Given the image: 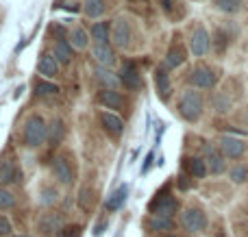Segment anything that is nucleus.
Segmentation results:
<instances>
[{
  "label": "nucleus",
  "instance_id": "1",
  "mask_svg": "<svg viewBox=\"0 0 248 237\" xmlns=\"http://www.w3.org/2000/svg\"><path fill=\"white\" fill-rule=\"evenodd\" d=\"M48 137V126L39 116H31L24 124V144L31 148H37L46 142Z\"/></svg>",
  "mask_w": 248,
  "mask_h": 237
},
{
  "label": "nucleus",
  "instance_id": "2",
  "mask_svg": "<svg viewBox=\"0 0 248 237\" xmlns=\"http://www.w3.org/2000/svg\"><path fill=\"white\" fill-rule=\"evenodd\" d=\"M179 113L187 122H196L202 113V98L196 91H185L179 100Z\"/></svg>",
  "mask_w": 248,
  "mask_h": 237
},
{
  "label": "nucleus",
  "instance_id": "3",
  "mask_svg": "<svg viewBox=\"0 0 248 237\" xmlns=\"http://www.w3.org/2000/svg\"><path fill=\"white\" fill-rule=\"evenodd\" d=\"M181 224L187 233H202L207 226V218L201 209H185L181 216Z\"/></svg>",
  "mask_w": 248,
  "mask_h": 237
},
{
  "label": "nucleus",
  "instance_id": "4",
  "mask_svg": "<svg viewBox=\"0 0 248 237\" xmlns=\"http://www.w3.org/2000/svg\"><path fill=\"white\" fill-rule=\"evenodd\" d=\"M176 209H179V203H176V198L170 194L159 196V198L150 205L153 216H159V218H172L176 213Z\"/></svg>",
  "mask_w": 248,
  "mask_h": 237
},
{
  "label": "nucleus",
  "instance_id": "5",
  "mask_svg": "<svg viewBox=\"0 0 248 237\" xmlns=\"http://www.w3.org/2000/svg\"><path fill=\"white\" fill-rule=\"evenodd\" d=\"M216 81H218L216 72L211 68H205V65L192 70V74H189V83H192L194 87H201V89H211V87L216 85Z\"/></svg>",
  "mask_w": 248,
  "mask_h": 237
},
{
  "label": "nucleus",
  "instance_id": "6",
  "mask_svg": "<svg viewBox=\"0 0 248 237\" xmlns=\"http://www.w3.org/2000/svg\"><path fill=\"white\" fill-rule=\"evenodd\" d=\"M120 81H122V85L126 87V89H131V91L141 89V85H144V81H141V74L137 72V68L133 63H124L122 65Z\"/></svg>",
  "mask_w": 248,
  "mask_h": 237
},
{
  "label": "nucleus",
  "instance_id": "7",
  "mask_svg": "<svg viewBox=\"0 0 248 237\" xmlns=\"http://www.w3.org/2000/svg\"><path fill=\"white\" fill-rule=\"evenodd\" d=\"M205 165H207V172H211V174L224 172V155L216 146H207L205 148Z\"/></svg>",
  "mask_w": 248,
  "mask_h": 237
},
{
  "label": "nucleus",
  "instance_id": "8",
  "mask_svg": "<svg viewBox=\"0 0 248 237\" xmlns=\"http://www.w3.org/2000/svg\"><path fill=\"white\" fill-rule=\"evenodd\" d=\"M189 48H192L194 57H202L209 50V35H207V30L202 29V26H198L192 33V37H189Z\"/></svg>",
  "mask_w": 248,
  "mask_h": 237
},
{
  "label": "nucleus",
  "instance_id": "9",
  "mask_svg": "<svg viewBox=\"0 0 248 237\" xmlns=\"http://www.w3.org/2000/svg\"><path fill=\"white\" fill-rule=\"evenodd\" d=\"M220 152H222L224 157H229V159H237V157H242V152H244V142L237 137L224 135V137L220 139Z\"/></svg>",
  "mask_w": 248,
  "mask_h": 237
},
{
  "label": "nucleus",
  "instance_id": "10",
  "mask_svg": "<svg viewBox=\"0 0 248 237\" xmlns=\"http://www.w3.org/2000/svg\"><path fill=\"white\" fill-rule=\"evenodd\" d=\"M52 174H55V178L59 183H63V185H70V183L74 181L72 168H70L68 159H63V157H59V159L52 163Z\"/></svg>",
  "mask_w": 248,
  "mask_h": 237
},
{
  "label": "nucleus",
  "instance_id": "11",
  "mask_svg": "<svg viewBox=\"0 0 248 237\" xmlns=\"http://www.w3.org/2000/svg\"><path fill=\"white\" fill-rule=\"evenodd\" d=\"M113 44H116L118 48H126L128 42H131V26H128L126 20H116V24H113Z\"/></svg>",
  "mask_w": 248,
  "mask_h": 237
},
{
  "label": "nucleus",
  "instance_id": "12",
  "mask_svg": "<svg viewBox=\"0 0 248 237\" xmlns=\"http://www.w3.org/2000/svg\"><path fill=\"white\" fill-rule=\"evenodd\" d=\"M100 120H103L105 129H107L111 135H116V137H118V135H122L124 122H122L120 116H116V113H111V111H103V113H100Z\"/></svg>",
  "mask_w": 248,
  "mask_h": 237
},
{
  "label": "nucleus",
  "instance_id": "13",
  "mask_svg": "<svg viewBox=\"0 0 248 237\" xmlns=\"http://www.w3.org/2000/svg\"><path fill=\"white\" fill-rule=\"evenodd\" d=\"M17 168L11 159H0V187L2 185H9V183L17 181Z\"/></svg>",
  "mask_w": 248,
  "mask_h": 237
},
{
  "label": "nucleus",
  "instance_id": "14",
  "mask_svg": "<svg viewBox=\"0 0 248 237\" xmlns=\"http://www.w3.org/2000/svg\"><path fill=\"white\" fill-rule=\"evenodd\" d=\"M37 70H39V74L42 76H46V78H52L55 74H59V63H57V59L52 55H42V59H39V63H37Z\"/></svg>",
  "mask_w": 248,
  "mask_h": 237
},
{
  "label": "nucleus",
  "instance_id": "15",
  "mask_svg": "<svg viewBox=\"0 0 248 237\" xmlns=\"http://www.w3.org/2000/svg\"><path fill=\"white\" fill-rule=\"evenodd\" d=\"M155 85H157V94L161 96V100L170 98L172 83H170V76H168L166 70H157V74H155Z\"/></svg>",
  "mask_w": 248,
  "mask_h": 237
},
{
  "label": "nucleus",
  "instance_id": "16",
  "mask_svg": "<svg viewBox=\"0 0 248 237\" xmlns=\"http://www.w3.org/2000/svg\"><path fill=\"white\" fill-rule=\"evenodd\" d=\"M98 100H100V103H103L107 109H122V107H124V98H122L120 94H118L116 89H105V91H100Z\"/></svg>",
  "mask_w": 248,
  "mask_h": 237
},
{
  "label": "nucleus",
  "instance_id": "17",
  "mask_svg": "<svg viewBox=\"0 0 248 237\" xmlns=\"http://www.w3.org/2000/svg\"><path fill=\"white\" fill-rule=\"evenodd\" d=\"M126 196H128V185L118 187V190L113 192V194L107 198V203H105V207H107L109 211H116V209H120L122 205H124V200H126Z\"/></svg>",
  "mask_w": 248,
  "mask_h": 237
},
{
  "label": "nucleus",
  "instance_id": "18",
  "mask_svg": "<svg viewBox=\"0 0 248 237\" xmlns=\"http://www.w3.org/2000/svg\"><path fill=\"white\" fill-rule=\"evenodd\" d=\"M57 59V63H70L72 61V46H70L65 39H59V42L55 44V55H52Z\"/></svg>",
  "mask_w": 248,
  "mask_h": 237
},
{
  "label": "nucleus",
  "instance_id": "19",
  "mask_svg": "<svg viewBox=\"0 0 248 237\" xmlns=\"http://www.w3.org/2000/svg\"><path fill=\"white\" fill-rule=\"evenodd\" d=\"M94 57L103 68H109V65L116 63V55L109 46H94Z\"/></svg>",
  "mask_w": 248,
  "mask_h": 237
},
{
  "label": "nucleus",
  "instance_id": "20",
  "mask_svg": "<svg viewBox=\"0 0 248 237\" xmlns=\"http://www.w3.org/2000/svg\"><path fill=\"white\" fill-rule=\"evenodd\" d=\"M92 37H94L96 46H107L109 44V26L107 22H96L92 26Z\"/></svg>",
  "mask_w": 248,
  "mask_h": 237
},
{
  "label": "nucleus",
  "instance_id": "21",
  "mask_svg": "<svg viewBox=\"0 0 248 237\" xmlns=\"http://www.w3.org/2000/svg\"><path fill=\"white\" fill-rule=\"evenodd\" d=\"M183 61H185V50L181 46H174V48H170V52L166 55V68H170V70H174V68H179V65H183Z\"/></svg>",
  "mask_w": 248,
  "mask_h": 237
},
{
  "label": "nucleus",
  "instance_id": "22",
  "mask_svg": "<svg viewBox=\"0 0 248 237\" xmlns=\"http://www.w3.org/2000/svg\"><path fill=\"white\" fill-rule=\"evenodd\" d=\"M187 170L194 178H205L207 177V165H205V159H198V157H192L187 159Z\"/></svg>",
  "mask_w": 248,
  "mask_h": 237
},
{
  "label": "nucleus",
  "instance_id": "23",
  "mask_svg": "<svg viewBox=\"0 0 248 237\" xmlns=\"http://www.w3.org/2000/svg\"><path fill=\"white\" fill-rule=\"evenodd\" d=\"M61 222L57 216H44L42 220H39V231H42V235H50L55 233V231H59Z\"/></svg>",
  "mask_w": 248,
  "mask_h": 237
},
{
  "label": "nucleus",
  "instance_id": "24",
  "mask_svg": "<svg viewBox=\"0 0 248 237\" xmlns=\"http://www.w3.org/2000/svg\"><path fill=\"white\" fill-rule=\"evenodd\" d=\"M70 39H72V46L78 48V50H85L87 44H90V35H87L85 29H74L70 33Z\"/></svg>",
  "mask_w": 248,
  "mask_h": 237
},
{
  "label": "nucleus",
  "instance_id": "25",
  "mask_svg": "<svg viewBox=\"0 0 248 237\" xmlns=\"http://www.w3.org/2000/svg\"><path fill=\"white\" fill-rule=\"evenodd\" d=\"M96 78H98V81L103 83L107 89H116V87H118V78L113 76V72H109L107 68H98V70H96Z\"/></svg>",
  "mask_w": 248,
  "mask_h": 237
},
{
  "label": "nucleus",
  "instance_id": "26",
  "mask_svg": "<svg viewBox=\"0 0 248 237\" xmlns=\"http://www.w3.org/2000/svg\"><path fill=\"white\" fill-rule=\"evenodd\" d=\"M148 226H150V231H172L174 222H172V218H159V216H153V218L148 220Z\"/></svg>",
  "mask_w": 248,
  "mask_h": 237
},
{
  "label": "nucleus",
  "instance_id": "27",
  "mask_svg": "<svg viewBox=\"0 0 248 237\" xmlns=\"http://www.w3.org/2000/svg\"><path fill=\"white\" fill-rule=\"evenodd\" d=\"M87 17H100L105 13V0H85Z\"/></svg>",
  "mask_w": 248,
  "mask_h": 237
},
{
  "label": "nucleus",
  "instance_id": "28",
  "mask_svg": "<svg viewBox=\"0 0 248 237\" xmlns=\"http://www.w3.org/2000/svg\"><path fill=\"white\" fill-rule=\"evenodd\" d=\"M242 4H244V0H216V7H218L220 11H224V13L240 11Z\"/></svg>",
  "mask_w": 248,
  "mask_h": 237
},
{
  "label": "nucleus",
  "instance_id": "29",
  "mask_svg": "<svg viewBox=\"0 0 248 237\" xmlns=\"http://www.w3.org/2000/svg\"><path fill=\"white\" fill-rule=\"evenodd\" d=\"M59 87L55 83H48V81H37L35 83V94L37 96H50V94H57Z\"/></svg>",
  "mask_w": 248,
  "mask_h": 237
},
{
  "label": "nucleus",
  "instance_id": "30",
  "mask_svg": "<svg viewBox=\"0 0 248 237\" xmlns=\"http://www.w3.org/2000/svg\"><path fill=\"white\" fill-rule=\"evenodd\" d=\"M52 129H50V133H48V137H50V142L52 144H59L61 142V137H63V133H65V129H63V122L61 120H52Z\"/></svg>",
  "mask_w": 248,
  "mask_h": 237
},
{
  "label": "nucleus",
  "instance_id": "31",
  "mask_svg": "<svg viewBox=\"0 0 248 237\" xmlns=\"http://www.w3.org/2000/svg\"><path fill=\"white\" fill-rule=\"evenodd\" d=\"M13 205H16V196H13L9 190L0 187V211H7V209H11Z\"/></svg>",
  "mask_w": 248,
  "mask_h": 237
},
{
  "label": "nucleus",
  "instance_id": "32",
  "mask_svg": "<svg viewBox=\"0 0 248 237\" xmlns=\"http://www.w3.org/2000/svg\"><path fill=\"white\" fill-rule=\"evenodd\" d=\"M229 177H231L233 183H246L248 181V168H246V165H237V168L231 170V174H229Z\"/></svg>",
  "mask_w": 248,
  "mask_h": 237
},
{
  "label": "nucleus",
  "instance_id": "33",
  "mask_svg": "<svg viewBox=\"0 0 248 237\" xmlns=\"http://www.w3.org/2000/svg\"><path fill=\"white\" fill-rule=\"evenodd\" d=\"M214 107H216V111H229V107H231V100H229V96H224V94H216L214 96Z\"/></svg>",
  "mask_w": 248,
  "mask_h": 237
},
{
  "label": "nucleus",
  "instance_id": "34",
  "mask_svg": "<svg viewBox=\"0 0 248 237\" xmlns=\"http://www.w3.org/2000/svg\"><path fill=\"white\" fill-rule=\"evenodd\" d=\"M55 237H81V226L78 224H72V226H61L57 231Z\"/></svg>",
  "mask_w": 248,
  "mask_h": 237
},
{
  "label": "nucleus",
  "instance_id": "35",
  "mask_svg": "<svg viewBox=\"0 0 248 237\" xmlns=\"http://www.w3.org/2000/svg\"><path fill=\"white\" fill-rule=\"evenodd\" d=\"M11 222L7 216H0V235H11Z\"/></svg>",
  "mask_w": 248,
  "mask_h": 237
},
{
  "label": "nucleus",
  "instance_id": "36",
  "mask_svg": "<svg viewBox=\"0 0 248 237\" xmlns=\"http://www.w3.org/2000/svg\"><path fill=\"white\" fill-rule=\"evenodd\" d=\"M44 198H42V203L44 205H52V203H55V200H57V192L55 190H50V187H48V190H44Z\"/></svg>",
  "mask_w": 248,
  "mask_h": 237
},
{
  "label": "nucleus",
  "instance_id": "37",
  "mask_svg": "<svg viewBox=\"0 0 248 237\" xmlns=\"http://www.w3.org/2000/svg\"><path fill=\"white\" fill-rule=\"evenodd\" d=\"M153 157H155V155H153V152H150V155H148V157H146V163H144V168H141V172H144V174H146V172H148V170H150V165H153Z\"/></svg>",
  "mask_w": 248,
  "mask_h": 237
},
{
  "label": "nucleus",
  "instance_id": "38",
  "mask_svg": "<svg viewBox=\"0 0 248 237\" xmlns=\"http://www.w3.org/2000/svg\"><path fill=\"white\" fill-rule=\"evenodd\" d=\"M179 187H181V190H187V187H189V183H187V178H185V177H179Z\"/></svg>",
  "mask_w": 248,
  "mask_h": 237
},
{
  "label": "nucleus",
  "instance_id": "39",
  "mask_svg": "<svg viewBox=\"0 0 248 237\" xmlns=\"http://www.w3.org/2000/svg\"><path fill=\"white\" fill-rule=\"evenodd\" d=\"M172 2H174V0H161V4H163V11H170Z\"/></svg>",
  "mask_w": 248,
  "mask_h": 237
},
{
  "label": "nucleus",
  "instance_id": "40",
  "mask_svg": "<svg viewBox=\"0 0 248 237\" xmlns=\"http://www.w3.org/2000/svg\"><path fill=\"white\" fill-rule=\"evenodd\" d=\"M11 237H29V235H11Z\"/></svg>",
  "mask_w": 248,
  "mask_h": 237
},
{
  "label": "nucleus",
  "instance_id": "41",
  "mask_svg": "<svg viewBox=\"0 0 248 237\" xmlns=\"http://www.w3.org/2000/svg\"><path fill=\"white\" fill-rule=\"evenodd\" d=\"M168 237H181V235H168Z\"/></svg>",
  "mask_w": 248,
  "mask_h": 237
}]
</instances>
